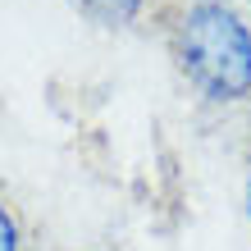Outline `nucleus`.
<instances>
[{"label":"nucleus","mask_w":251,"mask_h":251,"mask_svg":"<svg viewBox=\"0 0 251 251\" xmlns=\"http://www.w3.org/2000/svg\"><path fill=\"white\" fill-rule=\"evenodd\" d=\"M174 55L210 100L251 96V27L224 0H197L178 14Z\"/></svg>","instance_id":"obj_1"},{"label":"nucleus","mask_w":251,"mask_h":251,"mask_svg":"<svg viewBox=\"0 0 251 251\" xmlns=\"http://www.w3.org/2000/svg\"><path fill=\"white\" fill-rule=\"evenodd\" d=\"M92 23H100V27H128L137 14L146 9V0H73Z\"/></svg>","instance_id":"obj_2"},{"label":"nucleus","mask_w":251,"mask_h":251,"mask_svg":"<svg viewBox=\"0 0 251 251\" xmlns=\"http://www.w3.org/2000/svg\"><path fill=\"white\" fill-rule=\"evenodd\" d=\"M0 251H23V233H19V219L9 215V205L0 201Z\"/></svg>","instance_id":"obj_3"},{"label":"nucleus","mask_w":251,"mask_h":251,"mask_svg":"<svg viewBox=\"0 0 251 251\" xmlns=\"http://www.w3.org/2000/svg\"><path fill=\"white\" fill-rule=\"evenodd\" d=\"M247 215H251V174H247Z\"/></svg>","instance_id":"obj_4"}]
</instances>
